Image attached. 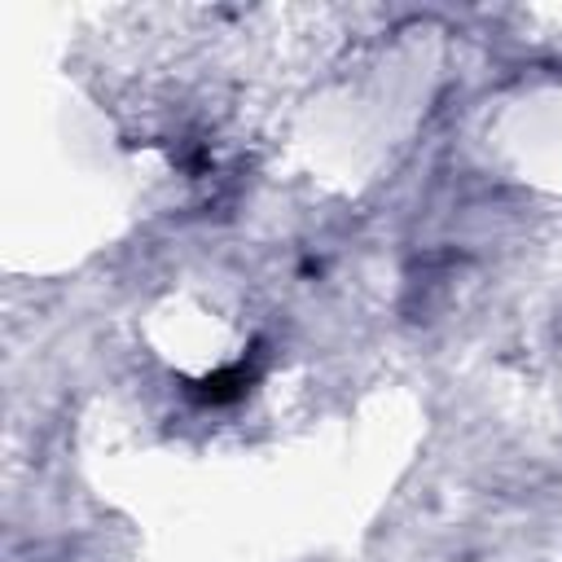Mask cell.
Masks as SVG:
<instances>
[{
  "mask_svg": "<svg viewBox=\"0 0 562 562\" xmlns=\"http://www.w3.org/2000/svg\"><path fill=\"white\" fill-rule=\"evenodd\" d=\"M250 378H255V369L233 364V369H220V373H211L206 382H198L193 395H198L202 404H228V400H241V395H246Z\"/></svg>",
  "mask_w": 562,
  "mask_h": 562,
  "instance_id": "cell-1",
  "label": "cell"
}]
</instances>
